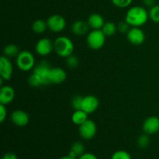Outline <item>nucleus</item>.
<instances>
[{"label": "nucleus", "mask_w": 159, "mask_h": 159, "mask_svg": "<svg viewBox=\"0 0 159 159\" xmlns=\"http://www.w3.org/2000/svg\"><path fill=\"white\" fill-rule=\"evenodd\" d=\"M51 65L46 61L39 62L33 69V73L28 78V83L31 87L42 86L50 84L49 75L51 71Z\"/></svg>", "instance_id": "obj_1"}, {"label": "nucleus", "mask_w": 159, "mask_h": 159, "mask_svg": "<svg viewBox=\"0 0 159 159\" xmlns=\"http://www.w3.org/2000/svg\"><path fill=\"white\" fill-rule=\"evenodd\" d=\"M149 19V13L143 6H132L127 10L125 21L132 27H141L144 26Z\"/></svg>", "instance_id": "obj_2"}, {"label": "nucleus", "mask_w": 159, "mask_h": 159, "mask_svg": "<svg viewBox=\"0 0 159 159\" xmlns=\"http://www.w3.org/2000/svg\"><path fill=\"white\" fill-rule=\"evenodd\" d=\"M75 50L72 40L65 36L57 37L54 41V51L56 54L61 57H69L73 54Z\"/></svg>", "instance_id": "obj_3"}, {"label": "nucleus", "mask_w": 159, "mask_h": 159, "mask_svg": "<svg viewBox=\"0 0 159 159\" xmlns=\"http://www.w3.org/2000/svg\"><path fill=\"white\" fill-rule=\"evenodd\" d=\"M16 64L21 71H29L35 67V58L29 51H22L16 57Z\"/></svg>", "instance_id": "obj_4"}, {"label": "nucleus", "mask_w": 159, "mask_h": 159, "mask_svg": "<svg viewBox=\"0 0 159 159\" xmlns=\"http://www.w3.org/2000/svg\"><path fill=\"white\" fill-rule=\"evenodd\" d=\"M106 38L107 37L101 30H93L87 35V44L91 49L99 50L105 44Z\"/></svg>", "instance_id": "obj_5"}, {"label": "nucleus", "mask_w": 159, "mask_h": 159, "mask_svg": "<svg viewBox=\"0 0 159 159\" xmlns=\"http://www.w3.org/2000/svg\"><path fill=\"white\" fill-rule=\"evenodd\" d=\"M79 132L81 138L84 140H91L96 136L97 132V127L94 121L88 119L86 121L79 126Z\"/></svg>", "instance_id": "obj_6"}, {"label": "nucleus", "mask_w": 159, "mask_h": 159, "mask_svg": "<svg viewBox=\"0 0 159 159\" xmlns=\"http://www.w3.org/2000/svg\"><path fill=\"white\" fill-rule=\"evenodd\" d=\"M48 28L54 33H60L65 30L66 21L62 16L54 14L48 17L47 20Z\"/></svg>", "instance_id": "obj_7"}, {"label": "nucleus", "mask_w": 159, "mask_h": 159, "mask_svg": "<svg viewBox=\"0 0 159 159\" xmlns=\"http://www.w3.org/2000/svg\"><path fill=\"white\" fill-rule=\"evenodd\" d=\"M35 51L40 56H48L54 51V42L49 38L43 37L37 42Z\"/></svg>", "instance_id": "obj_8"}, {"label": "nucleus", "mask_w": 159, "mask_h": 159, "mask_svg": "<svg viewBox=\"0 0 159 159\" xmlns=\"http://www.w3.org/2000/svg\"><path fill=\"white\" fill-rule=\"evenodd\" d=\"M13 73V66L9 57L2 55L0 58V77L6 81L10 80Z\"/></svg>", "instance_id": "obj_9"}, {"label": "nucleus", "mask_w": 159, "mask_h": 159, "mask_svg": "<svg viewBox=\"0 0 159 159\" xmlns=\"http://www.w3.org/2000/svg\"><path fill=\"white\" fill-rule=\"evenodd\" d=\"M128 41L133 45H141L145 40V34L140 27H131L127 34Z\"/></svg>", "instance_id": "obj_10"}, {"label": "nucleus", "mask_w": 159, "mask_h": 159, "mask_svg": "<svg viewBox=\"0 0 159 159\" xmlns=\"http://www.w3.org/2000/svg\"><path fill=\"white\" fill-rule=\"evenodd\" d=\"M99 106V99L96 96L93 95L84 96L82 99V110L88 114L93 113L96 111Z\"/></svg>", "instance_id": "obj_11"}, {"label": "nucleus", "mask_w": 159, "mask_h": 159, "mask_svg": "<svg viewBox=\"0 0 159 159\" xmlns=\"http://www.w3.org/2000/svg\"><path fill=\"white\" fill-rule=\"evenodd\" d=\"M142 129L144 133L148 135L158 133L159 131V118L155 116L148 117L143 123Z\"/></svg>", "instance_id": "obj_12"}, {"label": "nucleus", "mask_w": 159, "mask_h": 159, "mask_svg": "<svg viewBox=\"0 0 159 159\" xmlns=\"http://www.w3.org/2000/svg\"><path fill=\"white\" fill-rule=\"evenodd\" d=\"M10 119L12 124L17 127H25L30 122V117L27 113L22 110H16L11 113Z\"/></svg>", "instance_id": "obj_13"}, {"label": "nucleus", "mask_w": 159, "mask_h": 159, "mask_svg": "<svg viewBox=\"0 0 159 159\" xmlns=\"http://www.w3.org/2000/svg\"><path fill=\"white\" fill-rule=\"evenodd\" d=\"M16 93L10 85H2L0 88V103L7 106L15 99Z\"/></svg>", "instance_id": "obj_14"}, {"label": "nucleus", "mask_w": 159, "mask_h": 159, "mask_svg": "<svg viewBox=\"0 0 159 159\" xmlns=\"http://www.w3.org/2000/svg\"><path fill=\"white\" fill-rule=\"evenodd\" d=\"M67 74L64 69L59 67L51 68L50 71L49 79L50 82L54 84H61L65 81Z\"/></svg>", "instance_id": "obj_15"}, {"label": "nucleus", "mask_w": 159, "mask_h": 159, "mask_svg": "<svg viewBox=\"0 0 159 159\" xmlns=\"http://www.w3.org/2000/svg\"><path fill=\"white\" fill-rule=\"evenodd\" d=\"M89 26L87 22L83 21V20H77L74 22L71 25V31L73 34L76 36H85L89 34Z\"/></svg>", "instance_id": "obj_16"}, {"label": "nucleus", "mask_w": 159, "mask_h": 159, "mask_svg": "<svg viewBox=\"0 0 159 159\" xmlns=\"http://www.w3.org/2000/svg\"><path fill=\"white\" fill-rule=\"evenodd\" d=\"M89 26L93 30H101L105 23L104 19L100 14L93 13L89 16L87 20Z\"/></svg>", "instance_id": "obj_17"}, {"label": "nucleus", "mask_w": 159, "mask_h": 159, "mask_svg": "<svg viewBox=\"0 0 159 159\" xmlns=\"http://www.w3.org/2000/svg\"><path fill=\"white\" fill-rule=\"evenodd\" d=\"M88 113H85L82 110H75L74 113L71 115V121L75 125L80 126L88 120Z\"/></svg>", "instance_id": "obj_18"}, {"label": "nucleus", "mask_w": 159, "mask_h": 159, "mask_svg": "<svg viewBox=\"0 0 159 159\" xmlns=\"http://www.w3.org/2000/svg\"><path fill=\"white\" fill-rule=\"evenodd\" d=\"M85 153V146L80 141H76L71 145L68 155L72 158H79L82 155Z\"/></svg>", "instance_id": "obj_19"}, {"label": "nucleus", "mask_w": 159, "mask_h": 159, "mask_svg": "<svg viewBox=\"0 0 159 159\" xmlns=\"http://www.w3.org/2000/svg\"><path fill=\"white\" fill-rule=\"evenodd\" d=\"M20 52V51L19 50L18 47L16 44H13V43H9L3 48V55L9 57V58H10V57H16Z\"/></svg>", "instance_id": "obj_20"}, {"label": "nucleus", "mask_w": 159, "mask_h": 159, "mask_svg": "<svg viewBox=\"0 0 159 159\" xmlns=\"http://www.w3.org/2000/svg\"><path fill=\"white\" fill-rule=\"evenodd\" d=\"M101 30L103 32L106 37H112L116 34V30H117V26H116V24L113 22H105Z\"/></svg>", "instance_id": "obj_21"}, {"label": "nucleus", "mask_w": 159, "mask_h": 159, "mask_svg": "<svg viewBox=\"0 0 159 159\" xmlns=\"http://www.w3.org/2000/svg\"><path fill=\"white\" fill-rule=\"evenodd\" d=\"M48 29V24L47 21L43 20H37L33 23L32 30L35 34H41L46 31Z\"/></svg>", "instance_id": "obj_22"}, {"label": "nucleus", "mask_w": 159, "mask_h": 159, "mask_svg": "<svg viewBox=\"0 0 159 159\" xmlns=\"http://www.w3.org/2000/svg\"><path fill=\"white\" fill-rule=\"evenodd\" d=\"M137 144H138V147L141 148H146L148 147L150 144V138L149 135L144 133V134H141L138 137V140H137Z\"/></svg>", "instance_id": "obj_23"}, {"label": "nucleus", "mask_w": 159, "mask_h": 159, "mask_svg": "<svg viewBox=\"0 0 159 159\" xmlns=\"http://www.w3.org/2000/svg\"><path fill=\"white\" fill-rule=\"evenodd\" d=\"M149 19L155 23H159V5H155L148 11Z\"/></svg>", "instance_id": "obj_24"}, {"label": "nucleus", "mask_w": 159, "mask_h": 159, "mask_svg": "<svg viewBox=\"0 0 159 159\" xmlns=\"http://www.w3.org/2000/svg\"><path fill=\"white\" fill-rule=\"evenodd\" d=\"M66 65L69 68H75L79 66V60L75 55H70L69 57H66V61H65Z\"/></svg>", "instance_id": "obj_25"}, {"label": "nucleus", "mask_w": 159, "mask_h": 159, "mask_svg": "<svg viewBox=\"0 0 159 159\" xmlns=\"http://www.w3.org/2000/svg\"><path fill=\"white\" fill-rule=\"evenodd\" d=\"M111 159H132L130 154L124 150H119L115 152L112 155Z\"/></svg>", "instance_id": "obj_26"}, {"label": "nucleus", "mask_w": 159, "mask_h": 159, "mask_svg": "<svg viewBox=\"0 0 159 159\" xmlns=\"http://www.w3.org/2000/svg\"><path fill=\"white\" fill-rule=\"evenodd\" d=\"M111 2L116 7L124 9L129 7L131 5L133 0H111Z\"/></svg>", "instance_id": "obj_27"}, {"label": "nucleus", "mask_w": 159, "mask_h": 159, "mask_svg": "<svg viewBox=\"0 0 159 159\" xmlns=\"http://www.w3.org/2000/svg\"><path fill=\"white\" fill-rule=\"evenodd\" d=\"M82 99L83 97L81 96H76L73 97L71 99V107L75 110H82Z\"/></svg>", "instance_id": "obj_28"}, {"label": "nucleus", "mask_w": 159, "mask_h": 159, "mask_svg": "<svg viewBox=\"0 0 159 159\" xmlns=\"http://www.w3.org/2000/svg\"><path fill=\"white\" fill-rule=\"evenodd\" d=\"M130 26L129 25V23H127V22L124 20V21H121L118 23L117 25V30L119 31L121 34H127L128 31L130 30Z\"/></svg>", "instance_id": "obj_29"}, {"label": "nucleus", "mask_w": 159, "mask_h": 159, "mask_svg": "<svg viewBox=\"0 0 159 159\" xmlns=\"http://www.w3.org/2000/svg\"><path fill=\"white\" fill-rule=\"evenodd\" d=\"M7 116V109L6 106L0 103V122L3 123Z\"/></svg>", "instance_id": "obj_30"}, {"label": "nucleus", "mask_w": 159, "mask_h": 159, "mask_svg": "<svg viewBox=\"0 0 159 159\" xmlns=\"http://www.w3.org/2000/svg\"><path fill=\"white\" fill-rule=\"evenodd\" d=\"M79 159H98V158L94 154L90 153V152H85L83 155L79 157Z\"/></svg>", "instance_id": "obj_31"}, {"label": "nucleus", "mask_w": 159, "mask_h": 159, "mask_svg": "<svg viewBox=\"0 0 159 159\" xmlns=\"http://www.w3.org/2000/svg\"><path fill=\"white\" fill-rule=\"evenodd\" d=\"M2 159H18V157L16 154L12 153V152H8L3 155Z\"/></svg>", "instance_id": "obj_32"}, {"label": "nucleus", "mask_w": 159, "mask_h": 159, "mask_svg": "<svg viewBox=\"0 0 159 159\" xmlns=\"http://www.w3.org/2000/svg\"><path fill=\"white\" fill-rule=\"evenodd\" d=\"M142 2L144 6L150 8L155 5V0H142Z\"/></svg>", "instance_id": "obj_33"}, {"label": "nucleus", "mask_w": 159, "mask_h": 159, "mask_svg": "<svg viewBox=\"0 0 159 159\" xmlns=\"http://www.w3.org/2000/svg\"><path fill=\"white\" fill-rule=\"evenodd\" d=\"M58 159H76L75 158H72V157H71L70 155H65V156H62L60 158Z\"/></svg>", "instance_id": "obj_34"}]
</instances>
